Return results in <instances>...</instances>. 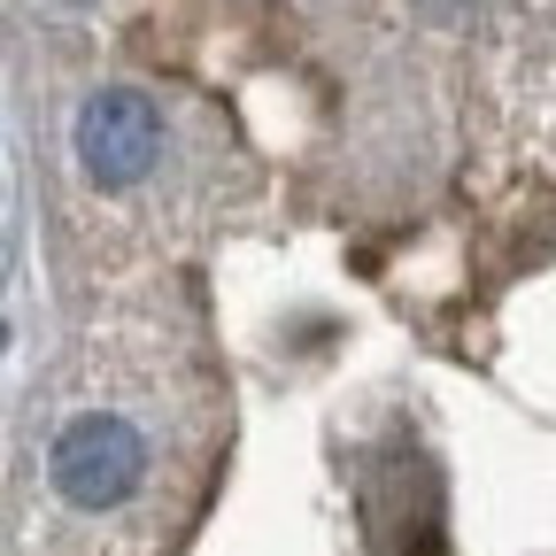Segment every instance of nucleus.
<instances>
[{"label": "nucleus", "instance_id": "nucleus-2", "mask_svg": "<svg viewBox=\"0 0 556 556\" xmlns=\"http://www.w3.org/2000/svg\"><path fill=\"white\" fill-rule=\"evenodd\" d=\"M70 148H78V170L109 193L139 186L163 155V109L139 93V86H101L86 109H78V131H70Z\"/></svg>", "mask_w": 556, "mask_h": 556}, {"label": "nucleus", "instance_id": "nucleus-1", "mask_svg": "<svg viewBox=\"0 0 556 556\" xmlns=\"http://www.w3.org/2000/svg\"><path fill=\"white\" fill-rule=\"evenodd\" d=\"M47 486L70 503V510H124L139 486H148V433L116 409H86L70 417L47 448Z\"/></svg>", "mask_w": 556, "mask_h": 556}, {"label": "nucleus", "instance_id": "nucleus-3", "mask_svg": "<svg viewBox=\"0 0 556 556\" xmlns=\"http://www.w3.org/2000/svg\"><path fill=\"white\" fill-rule=\"evenodd\" d=\"M70 9H86V0H70Z\"/></svg>", "mask_w": 556, "mask_h": 556}]
</instances>
